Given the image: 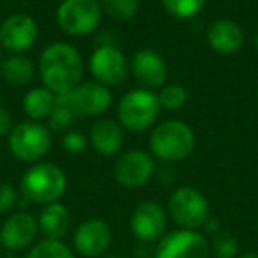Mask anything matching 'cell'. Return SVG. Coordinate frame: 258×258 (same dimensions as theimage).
<instances>
[{
	"label": "cell",
	"mask_w": 258,
	"mask_h": 258,
	"mask_svg": "<svg viewBox=\"0 0 258 258\" xmlns=\"http://www.w3.org/2000/svg\"><path fill=\"white\" fill-rule=\"evenodd\" d=\"M149 144L154 158L166 163H177L189 158L197 140L193 129L186 122L166 120L152 129Z\"/></svg>",
	"instance_id": "cell-2"
},
{
	"label": "cell",
	"mask_w": 258,
	"mask_h": 258,
	"mask_svg": "<svg viewBox=\"0 0 258 258\" xmlns=\"http://www.w3.org/2000/svg\"><path fill=\"white\" fill-rule=\"evenodd\" d=\"M62 145H64L66 151L71 152V154H82L87 149V145H89V140H87L85 135L80 133V131H68L64 140H62Z\"/></svg>",
	"instance_id": "cell-28"
},
{
	"label": "cell",
	"mask_w": 258,
	"mask_h": 258,
	"mask_svg": "<svg viewBox=\"0 0 258 258\" xmlns=\"http://www.w3.org/2000/svg\"><path fill=\"white\" fill-rule=\"evenodd\" d=\"M9 151L16 159L23 163L39 161L48 154L51 147L50 129L37 120L20 122L9 133Z\"/></svg>",
	"instance_id": "cell-5"
},
{
	"label": "cell",
	"mask_w": 258,
	"mask_h": 258,
	"mask_svg": "<svg viewBox=\"0 0 258 258\" xmlns=\"http://www.w3.org/2000/svg\"><path fill=\"white\" fill-rule=\"evenodd\" d=\"M25 258H75L71 247L66 246L62 240L43 239L36 246L30 247Z\"/></svg>",
	"instance_id": "cell-24"
},
{
	"label": "cell",
	"mask_w": 258,
	"mask_h": 258,
	"mask_svg": "<svg viewBox=\"0 0 258 258\" xmlns=\"http://www.w3.org/2000/svg\"><path fill=\"white\" fill-rule=\"evenodd\" d=\"M89 69L96 82L106 87L122 85L131 71L127 57L113 44H103L96 48L89 58Z\"/></svg>",
	"instance_id": "cell-9"
},
{
	"label": "cell",
	"mask_w": 258,
	"mask_h": 258,
	"mask_svg": "<svg viewBox=\"0 0 258 258\" xmlns=\"http://www.w3.org/2000/svg\"><path fill=\"white\" fill-rule=\"evenodd\" d=\"M237 253H239V242L233 235L219 232L214 237L211 244V254H214V258H237Z\"/></svg>",
	"instance_id": "cell-27"
},
{
	"label": "cell",
	"mask_w": 258,
	"mask_h": 258,
	"mask_svg": "<svg viewBox=\"0 0 258 258\" xmlns=\"http://www.w3.org/2000/svg\"><path fill=\"white\" fill-rule=\"evenodd\" d=\"M37 39V23L30 15L15 13L0 25V46L11 53L30 50Z\"/></svg>",
	"instance_id": "cell-12"
},
{
	"label": "cell",
	"mask_w": 258,
	"mask_h": 258,
	"mask_svg": "<svg viewBox=\"0 0 258 258\" xmlns=\"http://www.w3.org/2000/svg\"><path fill=\"white\" fill-rule=\"evenodd\" d=\"M68 177L53 163H36L22 177V193L34 204L48 205L58 202L66 193Z\"/></svg>",
	"instance_id": "cell-3"
},
{
	"label": "cell",
	"mask_w": 258,
	"mask_h": 258,
	"mask_svg": "<svg viewBox=\"0 0 258 258\" xmlns=\"http://www.w3.org/2000/svg\"><path fill=\"white\" fill-rule=\"evenodd\" d=\"M0 62H2V46H0Z\"/></svg>",
	"instance_id": "cell-34"
},
{
	"label": "cell",
	"mask_w": 258,
	"mask_h": 258,
	"mask_svg": "<svg viewBox=\"0 0 258 258\" xmlns=\"http://www.w3.org/2000/svg\"><path fill=\"white\" fill-rule=\"evenodd\" d=\"M111 239H113L111 226L104 219L90 218L82 225H78V228L75 230L73 244L82 256L97 258L108 251Z\"/></svg>",
	"instance_id": "cell-13"
},
{
	"label": "cell",
	"mask_w": 258,
	"mask_h": 258,
	"mask_svg": "<svg viewBox=\"0 0 258 258\" xmlns=\"http://www.w3.org/2000/svg\"><path fill=\"white\" fill-rule=\"evenodd\" d=\"M104 258H122V256H104Z\"/></svg>",
	"instance_id": "cell-35"
},
{
	"label": "cell",
	"mask_w": 258,
	"mask_h": 258,
	"mask_svg": "<svg viewBox=\"0 0 258 258\" xmlns=\"http://www.w3.org/2000/svg\"><path fill=\"white\" fill-rule=\"evenodd\" d=\"M161 2L165 11L179 20L195 18L207 4V0H161Z\"/></svg>",
	"instance_id": "cell-25"
},
{
	"label": "cell",
	"mask_w": 258,
	"mask_h": 258,
	"mask_svg": "<svg viewBox=\"0 0 258 258\" xmlns=\"http://www.w3.org/2000/svg\"><path fill=\"white\" fill-rule=\"evenodd\" d=\"M13 127H15L13 117L4 106H0V135H9Z\"/></svg>",
	"instance_id": "cell-30"
},
{
	"label": "cell",
	"mask_w": 258,
	"mask_h": 258,
	"mask_svg": "<svg viewBox=\"0 0 258 258\" xmlns=\"http://www.w3.org/2000/svg\"><path fill=\"white\" fill-rule=\"evenodd\" d=\"M37 233H39L37 218L29 212H15L0 226V244L6 251L18 253L30 247Z\"/></svg>",
	"instance_id": "cell-14"
},
{
	"label": "cell",
	"mask_w": 258,
	"mask_h": 258,
	"mask_svg": "<svg viewBox=\"0 0 258 258\" xmlns=\"http://www.w3.org/2000/svg\"><path fill=\"white\" fill-rule=\"evenodd\" d=\"M34 71H36L34 62L22 53H13L0 62V76L9 85H27L34 78Z\"/></svg>",
	"instance_id": "cell-20"
},
{
	"label": "cell",
	"mask_w": 258,
	"mask_h": 258,
	"mask_svg": "<svg viewBox=\"0 0 258 258\" xmlns=\"http://www.w3.org/2000/svg\"><path fill=\"white\" fill-rule=\"evenodd\" d=\"M18 202V191L13 184L0 182V214L9 212Z\"/></svg>",
	"instance_id": "cell-29"
},
{
	"label": "cell",
	"mask_w": 258,
	"mask_h": 258,
	"mask_svg": "<svg viewBox=\"0 0 258 258\" xmlns=\"http://www.w3.org/2000/svg\"><path fill=\"white\" fill-rule=\"evenodd\" d=\"M156 172V161L154 156L149 154L140 149L127 151L120 154L115 161L113 166V177L120 186L137 189L142 187L152 179Z\"/></svg>",
	"instance_id": "cell-10"
},
{
	"label": "cell",
	"mask_w": 258,
	"mask_h": 258,
	"mask_svg": "<svg viewBox=\"0 0 258 258\" xmlns=\"http://www.w3.org/2000/svg\"><path fill=\"white\" fill-rule=\"evenodd\" d=\"M211 244L198 230L180 228L159 240L156 258H209Z\"/></svg>",
	"instance_id": "cell-8"
},
{
	"label": "cell",
	"mask_w": 258,
	"mask_h": 258,
	"mask_svg": "<svg viewBox=\"0 0 258 258\" xmlns=\"http://www.w3.org/2000/svg\"><path fill=\"white\" fill-rule=\"evenodd\" d=\"M158 101L166 110H180L187 101V90L179 83H165L159 89Z\"/></svg>",
	"instance_id": "cell-26"
},
{
	"label": "cell",
	"mask_w": 258,
	"mask_h": 258,
	"mask_svg": "<svg viewBox=\"0 0 258 258\" xmlns=\"http://www.w3.org/2000/svg\"><path fill=\"white\" fill-rule=\"evenodd\" d=\"M69 97L78 117L80 115L99 117L111 106V101H113L110 89L99 82L80 83L73 92H69Z\"/></svg>",
	"instance_id": "cell-16"
},
{
	"label": "cell",
	"mask_w": 258,
	"mask_h": 258,
	"mask_svg": "<svg viewBox=\"0 0 258 258\" xmlns=\"http://www.w3.org/2000/svg\"><path fill=\"white\" fill-rule=\"evenodd\" d=\"M161 104L158 101V94L149 89H133L122 96L117 106L118 124L122 127L142 133L147 131L158 122Z\"/></svg>",
	"instance_id": "cell-4"
},
{
	"label": "cell",
	"mask_w": 258,
	"mask_h": 258,
	"mask_svg": "<svg viewBox=\"0 0 258 258\" xmlns=\"http://www.w3.org/2000/svg\"><path fill=\"white\" fill-rule=\"evenodd\" d=\"M131 232L142 242H156L166 235L168 212L158 202H142L135 207L129 219Z\"/></svg>",
	"instance_id": "cell-11"
},
{
	"label": "cell",
	"mask_w": 258,
	"mask_h": 258,
	"mask_svg": "<svg viewBox=\"0 0 258 258\" xmlns=\"http://www.w3.org/2000/svg\"><path fill=\"white\" fill-rule=\"evenodd\" d=\"M37 226L44 239L62 240V237L71 228V214L64 204L53 202V204L44 205V209L39 212Z\"/></svg>",
	"instance_id": "cell-19"
},
{
	"label": "cell",
	"mask_w": 258,
	"mask_h": 258,
	"mask_svg": "<svg viewBox=\"0 0 258 258\" xmlns=\"http://www.w3.org/2000/svg\"><path fill=\"white\" fill-rule=\"evenodd\" d=\"M237 258H258V251H247V253L240 254V256Z\"/></svg>",
	"instance_id": "cell-31"
},
{
	"label": "cell",
	"mask_w": 258,
	"mask_h": 258,
	"mask_svg": "<svg viewBox=\"0 0 258 258\" xmlns=\"http://www.w3.org/2000/svg\"><path fill=\"white\" fill-rule=\"evenodd\" d=\"M55 101H57V96L51 90H48L46 87H36V89H30L23 97V111L32 120L39 122L41 118L50 117Z\"/></svg>",
	"instance_id": "cell-21"
},
{
	"label": "cell",
	"mask_w": 258,
	"mask_h": 258,
	"mask_svg": "<svg viewBox=\"0 0 258 258\" xmlns=\"http://www.w3.org/2000/svg\"><path fill=\"white\" fill-rule=\"evenodd\" d=\"M207 43L216 53L233 55L244 44V30L233 20H218L207 30Z\"/></svg>",
	"instance_id": "cell-17"
},
{
	"label": "cell",
	"mask_w": 258,
	"mask_h": 258,
	"mask_svg": "<svg viewBox=\"0 0 258 258\" xmlns=\"http://www.w3.org/2000/svg\"><path fill=\"white\" fill-rule=\"evenodd\" d=\"M166 212L180 228L200 230L209 221L211 207L202 191L191 186H182L172 193Z\"/></svg>",
	"instance_id": "cell-6"
},
{
	"label": "cell",
	"mask_w": 258,
	"mask_h": 258,
	"mask_svg": "<svg viewBox=\"0 0 258 258\" xmlns=\"http://www.w3.org/2000/svg\"><path fill=\"white\" fill-rule=\"evenodd\" d=\"M101 9L118 22L133 20L140 11V0H99Z\"/></svg>",
	"instance_id": "cell-23"
},
{
	"label": "cell",
	"mask_w": 258,
	"mask_h": 258,
	"mask_svg": "<svg viewBox=\"0 0 258 258\" xmlns=\"http://www.w3.org/2000/svg\"><path fill=\"white\" fill-rule=\"evenodd\" d=\"M89 142L99 156L111 158V156L118 154L122 144H124L122 125L118 124V120L101 118V120L94 122L92 127H90Z\"/></svg>",
	"instance_id": "cell-18"
},
{
	"label": "cell",
	"mask_w": 258,
	"mask_h": 258,
	"mask_svg": "<svg viewBox=\"0 0 258 258\" xmlns=\"http://www.w3.org/2000/svg\"><path fill=\"white\" fill-rule=\"evenodd\" d=\"M0 258H16V256H15V253H11V251H8V253L2 254V256H0Z\"/></svg>",
	"instance_id": "cell-32"
},
{
	"label": "cell",
	"mask_w": 258,
	"mask_h": 258,
	"mask_svg": "<svg viewBox=\"0 0 258 258\" xmlns=\"http://www.w3.org/2000/svg\"><path fill=\"white\" fill-rule=\"evenodd\" d=\"M129 69L133 73L135 80L142 85V89H161L168 78V66H166L165 58L151 48L138 50L131 57Z\"/></svg>",
	"instance_id": "cell-15"
},
{
	"label": "cell",
	"mask_w": 258,
	"mask_h": 258,
	"mask_svg": "<svg viewBox=\"0 0 258 258\" xmlns=\"http://www.w3.org/2000/svg\"><path fill=\"white\" fill-rule=\"evenodd\" d=\"M103 16L99 0H62L57 9V23L68 36L82 37L97 30Z\"/></svg>",
	"instance_id": "cell-7"
},
{
	"label": "cell",
	"mask_w": 258,
	"mask_h": 258,
	"mask_svg": "<svg viewBox=\"0 0 258 258\" xmlns=\"http://www.w3.org/2000/svg\"><path fill=\"white\" fill-rule=\"evenodd\" d=\"M254 48L258 50V32H256V36H254Z\"/></svg>",
	"instance_id": "cell-33"
},
{
	"label": "cell",
	"mask_w": 258,
	"mask_h": 258,
	"mask_svg": "<svg viewBox=\"0 0 258 258\" xmlns=\"http://www.w3.org/2000/svg\"><path fill=\"white\" fill-rule=\"evenodd\" d=\"M76 118H78V113H76L75 106H73L69 94H66V96H57L55 106H53V110H51L50 117H48V125H50L53 131H64V129L71 127Z\"/></svg>",
	"instance_id": "cell-22"
},
{
	"label": "cell",
	"mask_w": 258,
	"mask_h": 258,
	"mask_svg": "<svg viewBox=\"0 0 258 258\" xmlns=\"http://www.w3.org/2000/svg\"><path fill=\"white\" fill-rule=\"evenodd\" d=\"M39 75L44 87L55 96H66L82 83L83 58L69 43H53L39 57Z\"/></svg>",
	"instance_id": "cell-1"
}]
</instances>
